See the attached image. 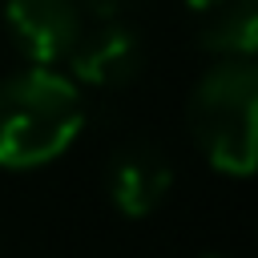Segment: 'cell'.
<instances>
[{
  "label": "cell",
  "instance_id": "277c9868",
  "mask_svg": "<svg viewBox=\"0 0 258 258\" xmlns=\"http://www.w3.org/2000/svg\"><path fill=\"white\" fill-rule=\"evenodd\" d=\"M69 64V81L77 89H97V93H113V89H125L141 77V64H145V44H141V32L125 20H97V24H85L73 52L64 56Z\"/></svg>",
  "mask_w": 258,
  "mask_h": 258
},
{
  "label": "cell",
  "instance_id": "5b68a950",
  "mask_svg": "<svg viewBox=\"0 0 258 258\" xmlns=\"http://www.w3.org/2000/svg\"><path fill=\"white\" fill-rule=\"evenodd\" d=\"M173 189V161L153 141L121 145L105 165V194L121 218H149Z\"/></svg>",
  "mask_w": 258,
  "mask_h": 258
},
{
  "label": "cell",
  "instance_id": "ba28073f",
  "mask_svg": "<svg viewBox=\"0 0 258 258\" xmlns=\"http://www.w3.org/2000/svg\"><path fill=\"white\" fill-rule=\"evenodd\" d=\"M181 4H185L189 12H214V8L222 4V0H181Z\"/></svg>",
  "mask_w": 258,
  "mask_h": 258
},
{
  "label": "cell",
  "instance_id": "3957f363",
  "mask_svg": "<svg viewBox=\"0 0 258 258\" xmlns=\"http://www.w3.org/2000/svg\"><path fill=\"white\" fill-rule=\"evenodd\" d=\"M0 20L16 56L32 69H56L85 28L77 0H4Z\"/></svg>",
  "mask_w": 258,
  "mask_h": 258
},
{
  "label": "cell",
  "instance_id": "7a4b0ae2",
  "mask_svg": "<svg viewBox=\"0 0 258 258\" xmlns=\"http://www.w3.org/2000/svg\"><path fill=\"white\" fill-rule=\"evenodd\" d=\"M189 133L210 169L250 177L258 157V64L214 60L189 93Z\"/></svg>",
  "mask_w": 258,
  "mask_h": 258
},
{
  "label": "cell",
  "instance_id": "52a82bcc",
  "mask_svg": "<svg viewBox=\"0 0 258 258\" xmlns=\"http://www.w3.org/2000/svg\"><path fill=\"white\" fill-rule=\"evenodd\" d=\"M141 0H77V8L93 20H121V12H129Z\"/></svg>",
  "mask_w": 258,
  "mask_h": 258
},
{
  "label": "cell",
  "instance_id": "9c48e42d",
  "mask_svg": "<svg viewBox=\"0 0 258 258\" xmlns=\"http://www.w3.org/2000/svg\"><path fill=\"white\" fill-rule=\"evenodd\" d=\"M202 258H234V254H202Z\"/></svg>",
  "mask_w": 258,
  "mask_h": 258
},
{
  "label": "cell",
  "instance_id": "6da1fadb",
  "mask_svg": "<svg viewBox=\"0 0 258 258\" xmlns=\"http://www.w3.org/2000/svg\"><path fill=\"white\" fill-rule=\"evenodd\" d=\"M85 129V97L56 69H32L0 81V165L40 169L64 157Z\"/></svg>",
  "mask_w": 258,
  "mask_h": 258
},
{
  "label": "cell",
  "instance_id": "8992f818",
  "mask_svg": "<svg viewBox=\"0 0 258 258\" xmlns=\"http://www.w3.org/2000/svg\"><path fill=\"white\" fill-rule=\"evenodd\" d=\"M198 40L218 60H254V52H258V0H222L214 12H206Z\"/></svg>",
  "mask_w": 258,
  "mask_h": 258
}]
</instances>
